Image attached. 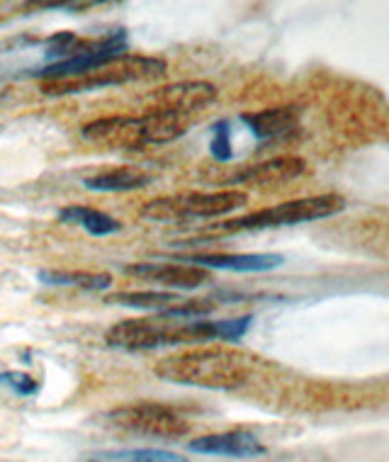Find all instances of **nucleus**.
<instances>
[{"label": "nucleus", "mask_w": 389, "mask_h": 462, "mask_svg": "<svg viewBox=\"0 0 389 462\" xmlns=\"http://www.w3.org/2000/svg\"><path fill=\"white\" fill-rule=\"evenodd\" d=\"M166 61L156 56L122 54L112 61H105L86 76L66 80H44L42 93L44 96H73V93H88V90L110 88V86H125V83H139V80L161 79L166 73Z\"/></svg>", "instance_id": "obj_4"}, {"label": "nucleus", "mask_w": 389, "mask_h": 462, "mask_svg": "<svg viewBox=\"0 0 389 462\" xmlns=\"http://www.w3.org/2000/svg\"><path fill=\"white\" fill-rule=\"evenodd\" d=\"M129 51V40L125 30H112V32L96 37V40H83L80 42L79 51L71 59L64 61H56V64H47L32 71L34 79L44 80H66V79H79L86 76L97 66H103L105 61H112L117 56L127 54Z\"/></svg>", "instance_id": "obj_7"}, {"label": "nucleus", "mask_w": 389, "mask_h": 462, "mask_svg": "<svg viewBox=\"0 0 389 462\" xmlns=\"http://www.w3.org/2000/svg\"><path fill=\"white\" fill-rule=\"evenodd\" d=\"M149 100H152V107L178 112V115L192 120L198 112L215 103L217 86L207 83V80H183V83H173L166 88L153 90Z\"/></svg>", "instance_id": "obj_9"}, {"label": "nucleus", "mask_w": 389, "mask_h": 462, "mask_svg": "<svg viewBox=\"0 0 389 462\" xmlns=\"http://www.w3.org/2000/svg\"><path fill=\"white\" fill-rule=\"evenodd\" d=\"M241 122L246 125L248 132L255 139H278V136L290 134L300 125V110L297 107H268V110L244 112Z\"/></svg>", "instance_id": "obj_14"}, {"label": "nucleus", "mask_w": 389, "mask_h": 462, "mask_svg": "<svg viewBox=\"0 0 389 462\" xmlns=\"http://www.w3.org/2000/svg\"><path fill=\"white\" fill-rule=\"evenodd\" d=\"M346 209V199L336 192L326 195H311V198H300L275 205V208L258 209L251 215L236 217L229 222L217 224L209 231V236L217 234H244V231H263V229H278V226H294V224L319 222L326 217H334Z\"/></svg>", "instance_id": "obj_3"}, {"label": "nucleus", "mask_w": 389, "mask_h": 462, "mask_svg": "<svg viewBox=\"0 0 389 462\" xmlns=\"http://www.w3.org/2000/svg\"><path fill=\"white\" fill-rule=\"evenodd\" d=\"M209 153L212 159L219 163L231 161L234 152H231V125L227 120H219L212 125V142H209Z\"/></svg>", "instance_id": "obj_20"}, {"label": "nucleus", "mask_w": 389, "mask_h": 462, "mask_svg": "<svg viewBox=\"0 0 389 462\" xmlns=\"http://www.w3.org/2000/svg\"><path fill=\"white\" fill-rule=\"evenodd\" d=\"M152 180V173H149V171H142V168L110 166L83 178V188L93 192H129L142 190V188H146Z\"/></svg>", "instance_id": "obj_15"}, {"label": "nucleus", "mask_w": 389, "mask_h": 462, "mask_svg": "<svg viewBox=\"0 0 389 462\" xmlns=\"http://www.w3.org/2000/svg\"><path fill=\"white\" fill-rule=\"evenodd\" d=\"M188 450L198 455H219V457H258L265 453V446L246 430H227V433H209L190 440Z\"/></svg>", "instance_id": "obj_13"}, {"label": "nucleus", "mask_w": 389, "mask_h": 462, "mask_svg": "<svg viewBox=\"0 0 389 462\" xmlns=\"http://www.w3.org/2000/svg\"><path fill=\"white\" fill-rule=\"evenodd\" d=\"M37 280L49 287H80V290H110V273L90 271H64V268H47L37 273Z\"/></svg>", "instance_id": "obj_16"}, {"label": "nucleus", "mask_w": 389, "mask_h": 462, "mask_svg": "<svg viewBox=\"0 0 389 462\" xmlns=\"http://www.w3.org/2000/svg\"><path fill=\"white\" fill-rule=\"evenodd\" d=\"M96 462H188L183 455L159 450V448H132V450H110L93 457Z\"/></svg>", "instance_id": "obj_19"}, {"label": "nucleus", "mask_w": 389, "mask_h": 462, "mask_svg": "<svg viewBox=\"0 0 389 462\" xmlns=\"http://www.w3.org/2000/svg\"><path fill=\"white\" fill-rule=\"evenodd\" d=\"M178 302L181 300L173 292H153V290H144V292H115V295L105 297V304H119V307H134V310L149 311H163Z\"/></svg>", "instance_id": "obj_18"}, {"label": "nucleus", "mask_w": 389, "mask_h": 462, "mask_svg": "<svg viewBox=\"0 0 389 462\" xmlns=\"http://www.w3.org/2000/svg\"><path fill=\"white\" fill-rule=\"evenodd\" d=\"M105 341L119 351H152L171 343V319H127L107 328Z\"/></svg>", "instance_id": "obj_8"}, {"label": "nucleus", "mask_w": 389, "mask_h": 462, "mask_svg": "<svg viewBox=\"0 0 389 462\" xmlns=\"http://www.w3.org/2000/svg\"><path fill=\"white\" fill-rule=\"evenodd\" d=\"M255 358L229 346H199L159 360L153 373L161 380L205 390H234L254 374Z\"/></svg>", "instance_id": "obj_1"}, {"label": "nucleus", "mask_w": 389, "mask_h": 462, "mask_svg": "<svg viewBox=\"0 0 389 462\" xmlns=\"http://www.w3.org/2000/svg\"><path fill=\"white\" fill-rule=\"evenodd\" d=\"M188 127H190V117L152 107L144 115H136V117H127V115L97 117V120L80 127V136L88 143L105 146V149L139 152L144 146L173 143L175 139H181L188 132Z\"/></svg>", "instance_id": "obj_2"}, {"label": "nucleus", "mask_w": 389, "mask_h": 462, "mask_svg": "<svg viewBox=\"0 0 389 462\" xmlns=\"http://www.w3.org/2000/svg\"><path fill=\"white\" fill-rule=\"evenodd\" d=\"M37 5H30V3H20V5H10V3H0V23L8 20L13 15V10H34Z\"/></svg>", "instance_id": "obj_22"}, {"label": "nucleus", "mask_w": 389, "mask_h": 462, "mask_svg": "<svg viewBox=\"0 0 389 462\" xmlns=\"http://www.w3.org/2000/svg\"><path fill=\"white\" fill-rule=\"evenodd\" d=\"M107 421L115 429L163 440L183 439V436H188V430H190V423L185 421L183 416L178 414L173 407L161 404V402H132V404H122V407L112 409L110 414H107Z\"/></svg>", "instance_id": "obj_6"}, {"label": "nucleus", "mask_w": 389, "mask_h": 462, "mask_svg": "<svg viewBox=\"0 0 389 462\" xmlns=\"http://www.w3.org/2000/svg\"><path fill=\"white\" fill-rule=\"evenodd\" d=\"M88 462H96V460H88Z\"/></svg>", "instance_id": "obj_23"}, {"label": "nucleus", "mask_w": 389, "mask_h": 462, "mask_svg": "<svg viewBox=\"0 0 389 462\" xmlns=\"http://www.w3.org/2000/svg\"><path fill=\"white\" fill-rule=\"evenodd\" d=\"M0 384L10 387L17 397H34L40 392V383L32 374L20 373V370H0Z\"/></svg>", "instance_id": "obj_21"}, {"label": "nucleus", "mask_w": 389, "mask_h": 462, "mask_svg": "<svg viewBox=\"0 0 389 462\" xmlns=\"http://www.w3.org/2000/svg\"><path fill=\"white\" fill-rule=\"evenodd\" d=\"M122 271L132 278L152 280V282L175 287V290H198L212 280L209 271L188 263H129L122 265Z\"/></svg>", "instance_id": "obj_11"}, {"label": "nucleus", "mask_w": 389, "mask_h": 462, "mask_svg": "<svg viewBox=\"0 0 389 462\" xmlns=\"http://www.w3.org/2000/svg\"><path fill=\"white\" fill-rule=\"evenodd\" d=\"M307 171L300 156H278V159L263 161L255 166L236 168L231 176L224 178L227 185H278L300 178Z\"/></svg>", "instance_id": "obj_12"}, {"label": "nucleus", "mask_w": 389, "mask_h": 462, "mask_svg": "<svg viewBox=\"0 0 389 462\" xmlns=\"http://www.w3.org/2000/svg\"><path fill=\"white\" fill-rule=\"evenodd\" d=\"M178 263L199 265V268H217V271L234 273H268L285 263L280 254H178Z\"/></svg>", "instance_id": "obj_10"}, {"label": "nucleus", "mask_w": 389, "mask_h": 462, "mask_svg": "<svg viewBox=\"0 0 389 462\" xmlns=\"http://www.w3.org/2000/svg\"><path fill=\"white\" fill-rule=\"evenodd\" d=\"M248 195L241 190L217 192H178L153 198L144 205L142 215L153 222H192V219H215L246 208Z\"/></svg>", "instance_id": "obj_5"}, {"label": "nucleus", "mask_w": 389, "mask_h": 462, "mask_svg": "<svg viewBox=\"0 0 389 462\" xmlns=\"http://www.w3.org/2000/svg\"><path fill=\"white\" fill-rule=\"evenodd\" d=\"M59 219L66 224H79L83 226V231H88L90 236H110V234H117L122 229V224L110 217L103 209L83 208V205H71V208H61L59 212Z\"/></svg>", "instance_id": "obj_17"}]
</instances>
